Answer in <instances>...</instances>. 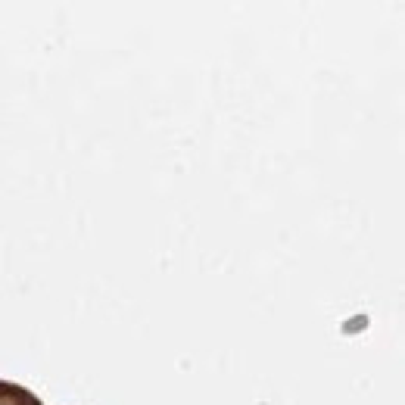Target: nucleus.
Returning a JSON list of instances; mask_svg holds the SVG:
<instances>
[{
    "label": "nucleus",
    "instance_id": "obj_1",
    "mask_svg": "<svg viewBox=\"0 0 405 405\" xmlns=\"http://www.w3.org/2000/svg\"><path fill=\"white\" fill-rule=\"evenodd\" d=\"M0 405H32L28 399H16V396H0Z\"/></svg>",
    "mask_w": 405,
    "mask_h": 405
}]
</instances>
